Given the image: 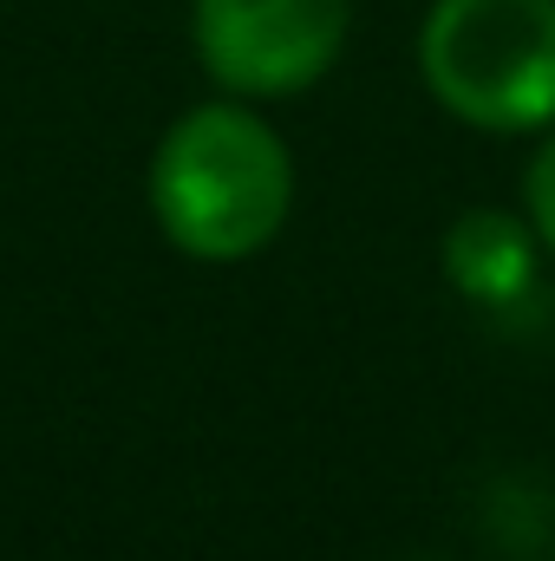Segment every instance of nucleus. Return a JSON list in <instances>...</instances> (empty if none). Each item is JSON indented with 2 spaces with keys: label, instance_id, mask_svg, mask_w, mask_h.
Returning a JSON list of instances; mask_svg holds the SVG:
<instances>
[{
  "label": "nucleus",
  "instance_id": "obj_1",
  "mask_svg": "<svg viewBox=\"0 0 555 561\" xmlns=\"http://www.w3.org/2000/svg\"><path fill=\"white\" fill-rule=\"evenodd\" d=\"M163 236L196 262H242L275 242L294 203L287 144L242 105H203L170 125L150 163Z\"/></svg>",
  "mask_w": 555,
  "mask_h": 561
},
{
  "label": "nucleus",
  "instance_id": "obj_2",
  "mask_svg": "<svg viewBox=\"0 0 555 561\" xmlns=\"http://www.w3.org/2000/svg\"><path fill=\"white\" fill-rule=\"evenodd\" d=\"M418 66L464 125L536 131L555 118V0H438Z\"/></svg>",
  "mask_w": 555,
  "mask_h": 561
},
{
  "label": "nucleus",
  "instance_id": "obj_3",
  "mask_svg": "<svg viewBox=\"0 0 555 561\" xmlns=\"http://www.w3.org/2000/svg\"><path fill=\"white\" fill-rule=\"evenodd\" d=\"M353 0H196V53L242 99L307 92L347 46Z\"/></svg>",
  "mask_w": 555,
  "mask_h": 561
},
{
  "label": "nucleus",
  "instance_id": "obj_4",
  "mask_svg": "<svg viewBox=\"0 0 555 561\" xmlns=\"http://www.w3.org/2000/svg\"><path fill=\"white\" fill-rule=\"evenodd\" d=\"M444 275L477 307H517L536 287V249L503 209H471L444 236Z\"/></svg>",
  "mask_w": 555,
  "mask_h": 561
},
{
  "label": "nucleus",
  "instance_id": "obj_5",
  "mask_svg": "<svg viewBox=\"0 0 555 561\" xmlns=\"http://www.w3.org/2000/svg\"><path fill=\"white\" fill-rule=\"evenodd\" d=\"M530 222H536V236L555 249V138L530 163Z\"/></svg>",
  "mask_w": 555,
  "mask_h": 561
}]
</instances>
